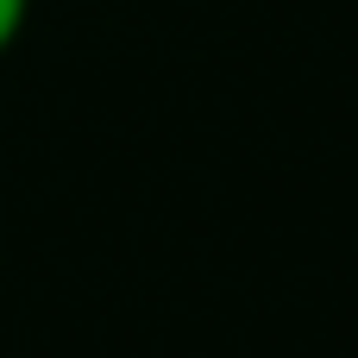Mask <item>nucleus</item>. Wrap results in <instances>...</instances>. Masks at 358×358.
Here are the masks:
<instances>
[{
  "instance_id": "obj_1",
  "label": "nucleus",
  "mask_w": 358,
  "mask_h": 358,
  "mask_svg": "<svg viewBox=\"0 0 358 358\" xmlns=\"http://www.w3.org/2000/svg\"><path fill=\"white\" fill-rule=\"evenodd\" d=\"M25 19H31V0H0V57H6V50L19 44Z\"/></svg>"
}]
</instances>
